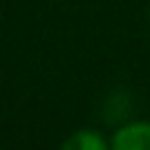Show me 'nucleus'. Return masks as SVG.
<instances>
[{"mask_svg":"<svg viewBox=\"0 0 150 150\" xmlns=\"http://www.w3.org/2000/svg\"><path fill=\"white\" fill-rule=\"evenodd\" d=\"M148 21H150V5H148Z\"/></svg>","mask_w":150,"mask_h":150,"instance_id":"obj_3","label":"nucleus"},{"mask_svg":"<svg viewBox=\"0 0 150 150\" xmlns=\"http://www.w3.org/2000/svg\"><path fill=\"white\" fill-rule=\"evenodd\" d=\"M110 150H150V120H134L117 127L110 136Z\"/></svg>","mask_w":150,"mask_h":150,"instance_id":"obj_1","label":"nucleus"},{"mask_svg":"<svg viewBox=\"0 0 150 150\" xmlns=\"http://www.w3.org/2000/svg\"><path fill=\"white\" fill-rule=\"evenodd\" d=\"M59 150H110V141L98 129H75L70 136L63 138Z\"/></svg>","mask_w":150,"mask_h":150,"instance_id":"obj_2","label":"nucleus"}]
</instances>
